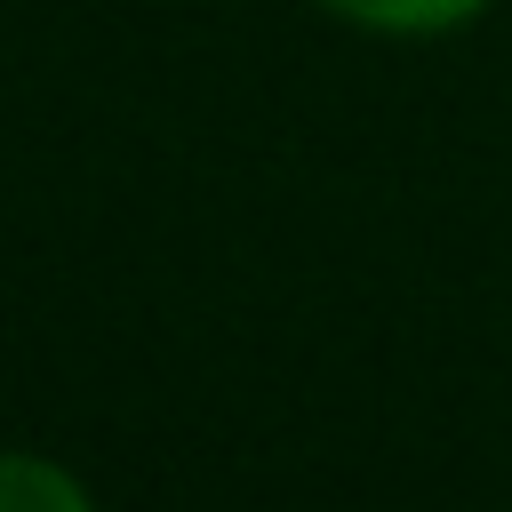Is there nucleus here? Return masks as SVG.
Segmentation results:
<instances>
[{
  "mask_svg": "<svg viewBox=\"0 0 512 512\" xmlns=\"http://www.w3.org/2000/svg\"><path fill=\"white\" fill-rule=\"evenodd\" d=\"M312 8L352 32H376V40H440V32H464L472 16H488L496 0H312Z\"/></svg>",
  "mask_w": 512,
  "mask_h": 512,
  "instance_id": "obj_1",
  "label": "nucleus"
},
{
  "mask_svg": "<svg viewBox=\"0 0 512 512\" xmlns=\"http://www.w3.org/2000/svg\"><path fill=\"white\" fill-rule=\"evenodd\" d=\"M0 512H96L88 480L48 448H0Z\"/></svg>",
  "mask_w": 512,
  "mask_h": 512,
  "instance_id": "obj_2",
  "label": "nucleus"
}]
</instances>
